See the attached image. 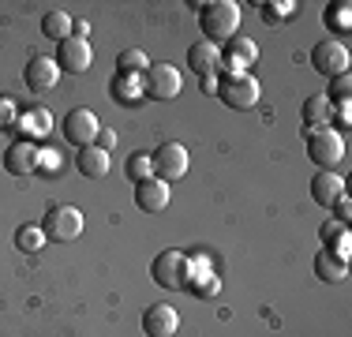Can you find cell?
Wrapping results in <instances>:
<instances>
[{"label":"cell","instance_id":"7","mask_svg":"<svg viewBox=\"0 0 352 337\" xmlns=\"http://www.w3.org/2000/svg\"><path fill=\"white\" fill-rule=\"evenodd\" d=\"M307 157H311L318 168H333L341 157H345V135L333 131V128L311 131L307 135Z\"/></svg>","mask_w":352,"mask_h":337},{"label":"cell","instance_id":"11","mask_svg":"<svg viewBox=\"0 0 352 337\" xmlns=\"http://www.w3.org/2000/svg\"><path fill=\"white\" fill-rule=\"evenodd\" d=\"M23 79H27L30 90H38V94H49V90L60 83V64H56L53 56H30L27 67H23Z\"/></svg>","mask_w":352,"mask_h":337},{"label":"cell","instance_id":"23","mask_svg":"<svg viewBox=\"0 0 352 337\" xmlns=\"http://www.w3.org/2000/svg\"><path fill=\"white\" fill-rule=\"evenodd\" d=\"M109 94H113L116 101H124V105H135V101H142V83L135 79V75H113Z\"/></svg>","mask_w":352,"mask_h":337},{"label":"cell","instance_id":"1","mask_svg":"<svg viewBox=\"0 0 352 337\" xmlns=\"http://www.w3.org/2000/svg\"><path fill=\"white\" fill-rule=\"evenodd\" d=\"M199 27H203L210 45H225L229 38L240 34V4H232V0H210V4H199Z\"/></svg>","mask_w":352,"mask_h":337},{"label":"cell","instance_id":"26","mask_svg":"<svg viewBox=\"0 0 352 337\" xmlns=\"http://www.w3.org/2000/svg\"><path fill=\"white\" fill-rule=\"evenodd\" d=\"M146 67H150V56L142 53V49H124V53L116 56V75H135V79H142Z\"/></svg>","mask_w":352,"mask_h":337},{"label":"cell","instance_id":"14","mask_svg":"<svg viewBox=\"0 0 352 337\" xmlns=\"http://www.w3.org/2000/svg\"><path fill=\"white\" fill-rule=\"evenodd\" d=\"M4 168L12 176H30L38 173V146L30 139H15L12 146L4 150Z\"/></svg>","mask_w":352,"mask_h":337},{"label":"cell","instance_id":"25","mask_svg":"<svg viewBox=\"0 0 352 337\" xmlns=\"http://www.w3.org/2000/svg\"><path fill=\"white\" fill-rule=\"evenodd\" d=\"M124 176H128L131 184L150 180V176H154V154H150V150H135V154L124 162Z\"/></svg>","mask_w":352,"mask_h":337},{"label":"cell","instance_id":"33","mask_svg":"<svg viewBox=\"0 0 352 337\" xmlns=\"http://www.w3.org/2000/svg\"><path fill=\"white\" fill-rule=\"evenodd\" d=\"M330 210H333V221H338V225H349V217H352V202H349V195H341Z\"/></svg>","mask_w":352,"mask_h":337},{"label":"cell","instance_id":"3","mask_svg":"<svg viewBox=\"0 0 352 337\" xmlns=\"http://www.w3.org/2000/svg\"><path fill=\"white\" fill-rule=\"evenodd\" d=\"M188 274H191V259L176 248H165L150 259V277L162 289H188Z\"/></svg>","mask_w":352,"mask_h":337},{"label":"cell","instance_id":"19","mask_svg":"<svg viewBox=\"0 0 352 337\" xmlns=\"http://www.w3.org/2000/svg\"><path fill=\"white\" fill-rule=\"evenodd\" d=\"M300 116H304L307 135H311V131H322V128H330V120H333V105H330V101H326L322 94H315V98L304 101Z\"/></svg>","mask_w":352,"mask_h":337},{"label":"cell","instance_id":"34","mask_svg":"<svg viewBox=\"0 0 352 337\" xmlns=\"http://www.w3.org/2000/svg\"><path fill=\"white\" fill-rule=\"evenodd\" d=\"M341 229H349V225H338V221H326L322 229H318V236H322V243H330V240H333V236H338Z\"/></svg>","mask_w":352,"mask_h":337},{"label":"cell","instance_id":"20","mask_svg":"<svg viewBox=\"0 0 352 337\" xmlns=\"http://www.w3.org/2000/svg\"><path fill=\"white\" fill-rule=\"evenodd\" d=\"M15 131L23 135V139H41V135L53 131V116L45 113V109H30V113H23L19 120H15Z\"/></svg>","mask_w":352,"mask_h":337},{"label":"cell","instance_id":"15","mask_svg":"<svg viewBox=\"0 0 352 337\" xmlns=\"http://www.w3.org/2000/svg\"><path fill=\"white\" fill-rule=\"evenodd\" d=\"M135 206L142 210V214H162V210L169 206V184L157 180V176L139 180L135 184Z\"/></svg>","mask_w":352,"mask_h":337},{"label":"cell","instance_id":"31","mask_svg":"<svg viewBox=\"0 0 352 337\" xmlns=\"http://www.w3.org/2000/svg\"><path fill=\"white\" fill-rule=\"evenodd\" d=\"M292 12H296V4H292V0H281V4H263V19L266 23H281V19H289Z\"/></svg>","mask_w":352,"mask_h":337},{"label":"cell","instance_id":"2","mask_svg":"<svg viewBox=\"0 0 352 337\" xmlns=\"http://www.w3.org/2000/svg\"><path fill=\"white\" fill-rule=\"evenodd\" d=\"M214 94L229 109H255L258 83L251 72H221V79H214Z\"/></svg>","mask_w":352,"mask_h":337},{"label":"cell","instance_id":"9","mask_svg":"<svg viewBox=\"0 0 352 337\" xmlns=\"http://www.w3.org/2000/svg\"><path fill=\"white\" fill-rule=\"evenodd\" d=\"M188 173V146L184 142H162V146L154 150V176L165 184L180 180V176Z\"/></svg>","mask_w":352,"mask_h":337},{"label":"cell","instance_id":"10","mask_svg":"<svg viewBox=\"0 0 352 337\" xmlns=\"http://www.w3.org/2000/svg\"><path fill=\"white\" fill-rule=\"evenodd\" d=\"M53 61L60 64V72L82 75V72H90V64H94V49H90V41H82V38H64Z\"/></svg>","mask_w":352,"mask_h":337},{"label":"cell","instance_id":"27","mask_svg":"<svg viewBox=\"0 0 352 337\" xmlns=\"http://www.w3.org/2000/svg\"><path fill=\"white\" fill-rule=\"evenodd\" d=\"M349 94H352V75L341 72V75H333V79H330V90H326L322 98L338 109V105H349Z\"/></svg>","mask_w":352,"mask_h":337},{"label":"cell","instance_id":"24","mask_svg":"<svg viewBox=\"0 0 352 337\" xmlns=\"http://www.w3.org/2000/svg\"><path fill=\"white\" fill-rule=\"evenodd\" d=\"M41 34L60 45L64 38H72V15L68 12H45L41 15Z\"/></svg>","mask_w":352,"mask_h":337},{"label":"cell","instance_id":"8","mask_svg":"<svg viewBox=\"0 0 352 337\" xmlns=\"http://www.w3.org/2000/svg\"><path fill=\"white\" fill-rule=\"evenodd\" d=\"M311 67H315L318 75H326V79L349 72V49H345V41H341V38H322V41H315V49H311Z\"/></svg>","mask_w":352,"mask_h":337},{"label":"cell","instance_id":"5","mask_svg":"<svg viewBox=\"0 0 352 337\" xmlns=\"http://www.w3.org/2000/svg\"><path fill=\"white\" fill-rule=\"evenodd\" d=\"M41 232H45V240H56V243H68L75 236L82 232V214L75 206H49L45 217H41Z\"/></svg>","mask_w":352,"mask_h":337},{"label":"cell","instance_id":"32","mask_svg":"<svg viewBox=\"0 0 352 337\" xmlns=\"http://www.w3.org/2000/svg\"><path fill=\"white\" fill-rule=\"evenodd\" d=\"M15 120H19V113H15V101L8 94H0V131L15 128Z\"/></svg>","mask_w":352,"mask_h":337},{"label":"cell","instance_id":"17","mask_svg":"<svg viewBox=\"0 0 352 337\" xmlns=\"http://www.w3.org/2000/svg\"><path fill=\"white\" fill-rule=\"evenodd\" d=\"M188 289L195 292V296H203V300H210L221 292V277L210 270V263H206L203 255H195L191 259V274H188Z\"/></svg>","mask_w":352,"mask_h":337},{"label":"cell","instance_id":"16","mask_svg":"<svg viewBox=\"0 0 352 337\" xmlns=\"http://www.w3.org/2000/svg\"><path fill=\"white\" fill-rule=\"evenodd\" d=\"M341 195H345V180H341V173H333V168H318V173L311 176V199L318 202V206L330 210Z\"/></svg>","mask_w":352,"mask_h":337},{"label":"cell","instance_id":"4","mask_svg":"<svg viewBox=\"0 0 352 337\" xmlns=\"http://www.w3.org/2000/svg\"><path fill=\"white\" fill-rule=\"evenodd\" d=\"M139 83H142V98L150 101H173L184 90V75L176 64H150Z\"/></svg>","mask_w":352,"mask_h":337},{"label":"cell","instance_id":"28","mask_svg":"<svg viewBox=\"0 0 352 337\" xmlns=\"http://www.w3.org/2000/svg\"><path fill=\"white\" fill-rule=\"evenodd\" d=\"M15 243H19V251H41L45 248V232H41V225H23L15 232Z\"/></svg>","mask_w":352,"mask_h":337},{"label":"cell","instance_id":"18","mask_svg":"<svg viewBox=\"0 0 352 337\" xmlns=\"http://www.w3.org/2000/svg\"><path fill=\"white\" fill-rule=\"evenodd\" d=\"M258 49L251 38H229L221 49V72H244L248 64H255Z\"/></svg>","mask_w":352,"mask_h":337},{"label":"cell","instance_id":"35","mask_svg":"<svg viewBox=\"0 0 352 337\" xmlns=\"http://www.w3.org/2000/svg\"><path fill=\"white\" fill-rule=\"evenodd\" d=\"M38 168H45V173H53V168H56V154H53V150H38Z\"/></svg>","mask_w":352,"mask_h":337},{"label":"cell","instance_id":"29","mask_svg":"<svg viewBox=\"0 0 352 337\" xmlns=\"http://www.w3.org/2000/svg\"><path fill=\"white\" fill-rule=\"evenodd\" d=\"M322 19H326V27H333V30L345 34V30H349V23H352V4H349V0H341V4L326 8Z\"/></svg>","mask_w":352,"mask_h":337},{"label":"cell","instance_id":"13","mask_svg":"<svg viewBox=\"0 0 352 337\" xmlns=\"http://www.w3.org/2000/svg\"><path fill=\"white\" fill-rule=\"evenodd\" d=\"M188 67L199 75V79H214V75H221V49L210 45V41H195V45L188 49Z\"/></svg>","mask_w":352,"mask_h":337},{"label":"cell","instance_id":"22","mask_svg":"<svg viewBox=\"0 0 352 337\" xmlns=\"http://www.w3.org/2000/svg\"><path fill=\"white\" fill-rule=\"evenodd\" d=\"M315 277L318 281H345L349 277V263H341L338 255H330V251H318L315 255Z\"/></svg>","mask_w":352,"mask_h":337},{"label":"cell","instance_id":"6","mask_svg":"<svg viewBox=\"0 0 352 337\" xmlns=\"http://www.w3.org/2000/svg\"><path fill=\"white\" fill-rule=\"evenodd\" d=\"M60 131H64V139H68L72 146H79V150H82V146H94V142H98L102 120H98V113H94V109L79 105V109H72V113L64 116Z\"/></svg>","mask_w":352,"mask_h":337},{"label":"cell","instance_id":"36","mask_svg":"<svg viewBox=\"0 0 352 337\" xmlns=\"http://www.w3.org/2000/svg\"><path fill=\"white\" fill-rule=\"evenodd\" d=\"M113 142H116V131H98V142H94V146H102L105 150V154H109V150H113Z\"/></svg>","mask_w":352,"mask_h":337},{"label":"cell","instance_id":"30","mask_svg":"<svg viewBox=\"0 0 352 337\" xmlns=\"http://www.w3.org/2000/svg\"><path fill=\"white\" fill-rule=\"evenodd\" d=\"M326 251H330V255H338L341 263H349V255H352V236H349V229H341L338 236H333V240L326 243Z\"/></svg>","mask_w":352,"mask_h":337},{"label":"cell","instance_id":"21","mask_svg":"<svg viewBox=\"0 0 352 337\" xmlns=\"http://www.w3.org/2000/svg\"><path fill=\"white\" fill-rule=\"evenodd\" d=\"M75 165H79L82 176H90V180H102V176L109 173V154L102 146H82L79 157H75Z\"/></svg>","mask_w":352,"mask_h":337},{"label":"cell","instance_id":"12","mask_svg":"<svg viewBox=\"0 0 352 337\" xmlns=\"http://www.w3.org/2000/svg\"><path fill=\"white\" fill-rule=\"evenodd\" d=\"M142 330H146V337H173L180 330V315L173 303H150L142 311Z\"/></svg>","mask_w":352,"mask_h":337},{"label":"cell","instance_id":"37","mask_svg":"<svg viewBox=\"0 0 352 337\" xmlns=\"http://www.w3.org/2000/svg\"><path fill=\"white\" fill-rule=\"evenodd\" d=\"M87 34H90V27H87V23H72V38H82V41H87Z\"/></svg>","mask_w":352,"mask_h":337},{"label":"cell","instance_id":"38","mask_svg":"<svg viewBox=\"0 0 352 337\" xmlns=\"http://www.w3.org/2000/svg\"><path fill=\"white\" fill-rule=\"evenodd\" d=\"M333 113H338V124H341V128H349V120H352L349 105H338V109H333Z\"/></svg>","mask_w":352,"mask_h":337}]
</instances>
